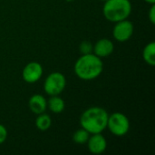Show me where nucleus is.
<instances>
[{
  "label": "nucleus",
  "instance_id": "10",
  "mask_svg": "<svg viewBox=\"0 0 155 155\" xmlns=\"http://www.w3.org/2000/svg\"><path fill=\"white\" fill-rule=\"evenodd\" d=\"M28 106L31 112L35 114H43L47 109V100L42 94H36L32 95L28 101Z\"/></svg>",
  "mask_w": 155,
  "mask_h": 155
},
{
  "label": "nucleus",
  "instance_id": "6",
  "mask_svg": "<svg viewBox=\"0 0 155 155\" xmlns=\"http://www.w3.org/2000/svg\"><path fill=\"white\" fill-rule=\"evenodd\" d=\"M134 30V27L132 21L128 20V18L121 20L114 23V26L113 28V36L116 41L124 43L133 36Z\"/></svg>",
  "mask_w": 155,
  "mask_h": 155
},
{
  "label": "nucleus",
  "instance_id": "8",
  "mask_svg": "<svg viewBox=\"0 0 155 155\" xmlns=\"http://www.w3.org/2000/svg\"><path fill=\"white\" fill-rule=\"evenodd\" d=\"M86 143L89 152L93 154H102L107 148V141L102 134H91Z\"/></svg>",
  "mask_w": 155,
  "mask_h": 155
},
{
  "label": "nucleus",
  "instance_id": "15",
  "mask_svg": "<svg viewBox=\"0 0 155 155\" xmlns=\"http://www.w3.org/2000/svg\"><path fill=\"white\" fill-rule=\"evenodd\" d=\"M79 50L82 54L93 53V45L89 41H84L79 45Z\"/></svg>",
  "mask_w": 155,
  "mask_h": 155
},
{
  "label": "nucleus",
  "instance_id": "9",
  "mask_svg": "<svg viewBox=\"0 0 155 155\" xmlns=\"http://www.w3.org/2000/svg\"><path fill=\"white\" fill-rule=\"evenodd\" d=\"M114 50V45L109 38H101L93 45V53L100 58L110 56Z\"/></svg>",
  "mask_w": 155,
  "mask_h": 155
},
{
  "label": "nucleus",
  "instance_id": "14",
  "mask_svg": "<svg viewBox=\"0 0 155 155\" xmlns=\"http://www.w3.org/2000/svg\"><path fill=\"white\" fill-rule=\"evenodd\" d=\"M90 133H88L85 129L80 128L75 131L73 134V141L77 144H85L90 137Z\"/></svg>",
  "mask_w": 155,
  "mask_h": 155
},
{
  "label": "nucleus",
  "instance_id": "18",
  "mask_svg": "<svg viewBox=\"0 0 155 155\" xmlns=\"http://www.w3.org/2000/svg\"><path fill=\"white\" fill-rule=\"evenodd\" d=\"M146 3H148V4H150V5H153L155 4V0H144Z\"/></svg>",
  "mask_w": 155,
  "mask_h": 155
},
{
  "label": "nucleus",
  "instance_id": "4",
  "mask_svg": "<svg viewBox=\"0 0 155 155\" xmlns=\"http://www.w3.org/2000/svg\"><path fill=\"white\" fill-rule=\"evenodd\" d=\"M112 134L117 137H123L129 133L130 121L128 117L120 112L113 113L108 116L107 127Z\"/></svg>",
  "mask_w": 155,
  "mask_h": 155
},
{
  "label": "nucleus",
  "instance_id": "11",
  "mask_svg": "<svg viewBox=\"0 0 155 155\" xmlns=\"http://www.w3.org/2000/svg\"><path fill=\"white\" fill-rule=\"evenodd\" d=\"M47 108L53 114H58L64 112L65 108V103L59 95H53L50 96L49 100L47 101Z\"/></svg>",
  "mask_w": 155,
  "mask_h": 155
},
{
  "label": "nucleus",
  "instance_id": "1",
  "mask_svg": "<svg viewBox=\"0 0 155 155\" xmlns=\"http://www.w3.org/2000/svg\"><path fill=\"white\" fill-rule=\"evenodd\" d=\"M74 73L78 78L84 81L94 80L100 76L104 71L102 58L94 53L82 54L74 64Z\"/></svg>",
  "mask_w": 155,
  "mask_h": 155
},
{
  "label": "nucleus",
  "instance_id": "3",
  "mask_svg": "<svg viewBox=\"0 0 155 155\" xmlns=\"http://www.w3.org/2000/svg\"><path fill=\"white\" fill-rule=\"evenodd\" d=\"M132 3L130 0H106L103 6L104 18L112 23L127 19L132 13Z\"/></svg>",
  "mask_w": 155,
  "mask_h": 155
},
{
  "label": "nucleus",
  "instance_id": "5",
  "mask_svg": "<svg viewBox=\"0 0 155 155\" xmlns=\"http://www.w3.org/2000/svg\"><path fill=\"white\" fill-rule=\"evenodd\" d=\"M66 86V78L60 72H53L47 75L44 83V90L49 96L59 95Z\"/></svg>",
  "mask_w": 155,
  "mask_h": 155
},
{
  "label": "nucleus",
  "instance_id": "2",
  "mask_svg": "<svg viewBox=\"0 0 155 155\" xmlns=\"http://www.w3.org/2000/svg\"><path fill=\"white\" fill-rule=\"evenodd\" d=\"M108 113L99 106H93L83 112L80 117V125L90 134H102L107 127Z\"/></svg>",
  "mask_w": 155,
  "mask_h": 155
},
{
  "label": "nucleus",
  "instance_id": "13",
  "mask_svg": "<svg viewBox=\"0 0 155 155\" xmlns=\"http://www.w3.org/2000/svg\"><path fill=\"white\" fill-rule=\"evenodd\" d=\"M52 125V119L49 114L43 113L40 114H37V117L35 119V126L39 131L45 132L47 131Z\"/></svg>",
  "mask_w": 155,
  "mask_h": 155
},
{
  "label": "nucleus",
  "instance_id": "17",
  "mask_svg": "<svg viewBox=\"0 0 155 155\" xmlns=\"http://www.w3.org/2000/svg\"><path fill=\"white\" fill-rule=\"evenodd\" d=\"M148 16H149V20L151 22V24L154 25L155 24V5H152L150 11L148 13Z\"/></svg>",
  "mask_w": 155,
  "mask_h": 155
},
{
  "label": "nucleus",
  "instance_id": "7",
  "mask_svg": "<svg viewBox=\"0 0 155 155\" xmlns=\"http://www.w3.org/2000/svg\"><path fill=\"white\" fill-rule=\"evenodd\" d=\"M44 70L38 62L28 63L22 71V78L27 84H35L39 81L43 75Z\"/></svg>",
  "mask_w": 155,
  "mask_h": 155
},
{
  "label": "nucleus",
  "instance_id": "19",
  "mask_svg": "<svg viewBox=\"0 0 155 155\" xmlns=\"http://www.w3.org/2000/svg\"><path fill=\"white\" fill-rule=\"evenodd\" d=\"M101 1H104H104H106V0H101Z\"/></svg>",
  "mask_w": 155,
  "mask_h": 155
},
{
  "label": "nucleus",
  "instance_id": "16",
  "mask_svg": "<svg viewBox=\"0 0 155 155\" xmlns=\"http://www.w3.org/2000/svg\"><path fill=\"white\" fill-rule=\"evenodd\" d=\"M7 129L5 125L0 124V144L4 143L7 138Z\"/></svg>",
  "mask_w": 155,
  "mask_h": 155
},
{
  "label": "nucleus",
  "instance_id": "12",
  "mask_svg": "<svg viewBox=\"0 0 155 155\" xmlns=\"http://www.w3.org/2000/svg\"><path fill=\"white\" fill-rule=\"evenodd\" d=\"M143 58L144 62L151 65H155V43H148L143 50Z\"/></svg>",
  "mask_w": 155,
  "mask_h": 155
}]
</instances>
